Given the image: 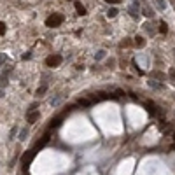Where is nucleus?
Instances as JSON below:
<instances>
[{
	"instance_id": "nucleus-15",
	"label": "nucleus",
	"mask_w": 175,
	"mask_h": 175,
	"mask_svg": "<svg viewBox=\"0 0 175 175\" xmlns=\"http://www.w3.org/2000/svg\"><path fill=\"white\" fill-rule=\"evenodd\" d=\"M170 77L175 81V68H170Z\"/></svg>"
},
{
	"instance_id": "nucleus-9",
	"label": "nucleus",
	"mask_w": 175,
	"mask_h": 175,
	"mask_svg": "<svg viewBox=\"0 0 175 175\" xmlns=\"http://www.w3.org/2000/svg\"><path fill=\"white\" fill-rule=\"evenodd\" d=\"M159 32H161V33H166V32H168L166 23H159Z\"/></svg>"
},
{
	"instance_id": "nucleus-10",
	"label": "nucleus",
	"mask_w": 175,
	"mask_h": 175,
	"mask_svg": "<svg viewBox=\"0 0 175 175\" xmlns=\"http://www.w3.org/2000/svg\"><path fill=\"white\" fill-rule=\"evenodd\" d=\"M107 16H109V18H114V16H117V9H110V11L107 12Z\"/></svg>"
},
{
	"instance_id": "nucleus-13",
	"label": "nucleus",
	"mask_w": 175,
	"mask_h": 175,
	"mask_svg": "<svg viewBox=\"0 0 175 175\" xmlns=\"http://www.w3.org/2000/svg\"><path fill=\"white\" fill-rule=\"evenodd\" d=\"M4 33H6V25L0 21V35H4Z\"/></svg>"
},
{
	"instance_id": "nucleus-5",
	"label": "nucleus",
	"mask_w": 175,
	"mask_h": 175,
	"mask_svg": "<svg viewBox=\"0 0 175 175\" xmlns=\"http://www.w3.org/2000/svg\"><path fill=\"white\" fill-rule=\"evenodd\" d=\"M145 109H147V112H149L151 116H156V114H158V109H156V105H154L152 102H147V103H145Z\"/></svg>"
},
{
	"instance_id": "nucleus-4",
	"label": "nucleus",
	"mask_w": 175,
	"mask_h": 175,
	"mask_svg": "<svg viewBox=\"0 0 175 175\" xmlns=\"http://www.w3.org/2000/svg\"><path fill=\"white\" fill-rule=\"evenodd\" d=\"M49 138H51V137H49V133H46V135H44V137H42V138H40V140H39V142L35 144V151H39V149H42L44 145H46V144L49 142Z\"/></svg>"
},
{
	"instance_id": "nucleus-7",
	"label": "nucleus",
	"mask_w": 175,
	"mask_h": 175,
	"mask_svg": "<svg viewBox=\"0 0 175 175\" xmlns=\"http://www.w3.org/2000/svg\"><path fill=\"white\" fill-rule=\"evenodd\" d=\"M37 119H39V112H30V114H28V123H30V124L35 123Z\"/></svg>"
},
{
	"instance_id": "nucleus-6",
	"label": "nucleus",
	"mask_w": 175,
	"mask_h": 175,
	"mask_svg": "<svg viewBox=\"0 0 175 175\" xmlns=\"http://www.w3.org/2000/svg\"><path fill=\"white\" fill-rule=\"evenodd\" d=\"M74 6H75V11H77L79 16H86V9H84V6H82L81 2H75Z\"/></svg>"
},
{
	"instance_id": "nucleus-18",
	"label": "nucleus",
	"mask_w": 175,
	"mask_h": 175,
	"mask_svg": "<svg viewBox=\"0 0 175 175\" xmlns=\"http://www.w3.org/2000/svg\"><path fill=\"white\" fill-rule=\"evenodd\" d=\"M172 138H175V131H173V133H172Z\"/></svg>"
},
{
	"instance_id": "nucleus-17",
	"label": "nucleus",
	"mask_w": 175,
	"mask_h": 175,
	"mask_svg": "<svg viewBox=\"0 0 175 175\" xmlns=\"http://www.w3.org/2000/svg\"><path fill=\"white\" fill-rule=\"evenodd\" d=\"M105 2H109V4H117L119 0H105Z\"/></svg>"
},
{
	"instance_id": "nucleus-14",
	"label": "nucleus",
	"mask_w": 175,
	"mask_h": 175,
	"mask_svg": "<svg viewBox=\"0 0 175 175\" xmlns=\"http://www.w3.org/2000/svg\"><path fill=\"white\" fill-rule=\"evenodd\" d=\"M158 6H159L161 9H165V7H166V4H165V0H158Z\"/></svg>"
},
{
	"instance_id": "nucleus-3",
	"label": "nucleus",
	"mask_w": 175,
	"mask_h": 175,
	"mask_svg": "<svg viewBox=\"0 0 175 175\" xmlns=\"http://www.w3.org/2000/svg\"><path fill=\"white\" fill-rule=\"evenodd\" d=\"M61 63V56L60 54H51V56H48V60H46V65L48 67H58Z\"/></svg>"
},
{
	"instance_id": "nucleus-12",
	"label": "nucleus",
	"mask_w": 175,
	"mask_h": 175,
	"mask_svg": "<svg viewBox=\"0 0 175 175\" xmlns=\"http://www.w3.org/2000/svg\"><path fill=\"white\" fill-rule=\"evenodd\" d=\"M44 93H46V86H42V88L37 90V95H44Z\"/></svg>"
},
{
	"instance_id": "nucleus-11",
	"label": "nucleus",
	"mask_w": 175,
	"mask_h": 175,
	"mask_svg": "<svg viewBox=\"0 0 175 175\" xmlns=\"http://www.w3.org/2000/svg\"><path fill=\"white\" fill-rule=\"evenodd\" d=\"M90 103H91V102H90V100H86V98L79 100V105H84V107H86V105H90Z\"/></svg>"
},
{
	"instance_id": "nucleus-16",
	"label": "nucleus",
	"mask_w": 175,
	"mask_h": 175,
	"mask_svg": "<svg viewBox=\"0 0 175 175\" xmlns=\"http://www.w3.org/2000/svg\"><path fill=\"white\" fill-rule=\"evenodd\" d=\"M25 137H26V131L23 130V131H21V133H19V138H21V140H25Z\"/></svg>"
},
{
	"instance_id": "nucleus-1",
	"label": "nucleus",
	"mask_w": 175,
	"mask_h": 175,
	"mask_svg": "<svg viewBox=\"0 0 175 175\" xmlns=\"http://www.w3.org/2000/svg\"><path fill=\"white\" fill-rule=\"evenodd\" d=\"M61 23H63V16L58 14V12H54L53 16H49L48 21H46V25H48L49 28H56V26H60Z\"/></svg>"
},
{
	"instance_id": "nucleus-8",
	"label": "nucleus",
	"mask_w": 175,
	"mask_h": 175,
	"mask_svg": "<svg viewBox=\"0 0 175 175\" xmlns=\"http://www.w3.org/2000/svg\"><path fill=\"white\" fill-rule=\"evenodd\" d=\"M135 44H137L138 48H142V46H144L145 42H144V39H142V37H135Z\"/></svg>"
},
{
	"instance_id": "nucleus-2",
	"label": "nucleus",
	"mask_w": 175,
	"mask_h": 175,
	"mask_svg": "<svg viewBox=\"0 0 175 175\" xmlns=\"http://www.w3.org/2000/svg\"><path fill=\"white\" fill-rule=\"evenodd\" d=\"M35 149H32V151H28V152H25L23 154V158H21V163H23V168L25 170H28V166H30V161L33 159V156H35Z\"/></svg>"
}]
</instances>
